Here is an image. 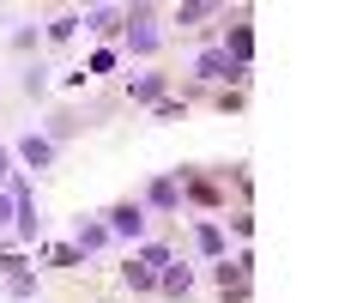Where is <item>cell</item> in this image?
I'll use <instances>...</instances> for the list:
<instances>
[{
	"label": "cell",
	"mask_w": 363,
	"mask_h": 303,
	"mask_svg": "<svg viewBox=\"0 0 363 303\" xmlns=\"http://www.w3.org/2000/svg\"><path fill=\"white\" fill-rule=\"evenodd\" d=\"M218 285H224V297H248V261H236V267L224 261L218 267Z\"/></svg>",
	"instance_id": "obj_1"
},
{
	"label": "cell",
	"mask_w": 363,
	"mask_h": 303,
	"mask_svg": "<svg viewBox=\"0 0 363 303\" xmlns=\"http://www.w3.org/2000/svg\"><path fill=\"white\" fill-rule=\"evenodd\" d=\"M140 219H145L140 206H116V212H109V224H116V231H140Z\"/></svg>",
	"instance_id": "obj_2"
},
{
	"label": "cell",
	"mask_w": 363,
	"mask_h": 303,
	"mask_svg": "<svg viewBox=\"0 0 363 303\" xmlns=\"http://www.w3.org/2000/svg\"><path fill=\"white\" fill-rule=\"evenodd\" d=\"M230 55H236V61H248V55H255V37H248V25H236V31H230Z\"/></svg>",
	"instance_id": "obj_3"
},
{
	"label": "cell",
	"mask_w": 363,
	"mask_h": 303,
	"mask_svg": "<svg viewBox=\"0 0 363 303\" xmlns=\"http://www.w3.org/2000/svg\"><path fill=\"white\" fill-rule=\"evenodd\" d=\"M188 194H194L200 206H218V188H212V182H188Z\"/></svg>",
	"instance_id": "obj_4"
},
{
	"label": "cell",
	"mask_w": 363,
	"mask_h": 303,
	"mask_svg": "<svg viewBox=\"0 0 363 303\" xmlns=\"http://www.w3.org/2000/svg\"><path fill=\"white\" fill-rule=\"evenodd\" d=\"M25 158L30 164H49V140H25Z\"/></svg>",
	"instance_id": "obj_5"
},
{
	"label": "cell",
	"mask_w": 363,
	"mask_h": 303,
	"mask_svg": "<svg viewBox=\"0 0 363 303\" xmlns=\"http://www.w3.org/2000/svg\"><path fill=\"white\" fill-rule=\"evenodd\" d=\"M0 176H6V152H0Z\"/></svg>",
	"instance_id": "obj_6"
}]
</instances>
